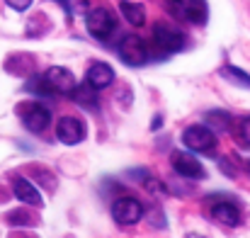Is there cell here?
I'll use <instances>...</instances> for the list:
<instances>
[{"instance_id":"cell-1","label":"cell","mask_w":250,"mask_h":238,"mask_svg":"<svg viewBox=\"0 0 250 238\" xmlns=\"http://www.w3.org/2000/svg\"><path fill=\"white\" fill-rule=\"evenodd\" d=\"M182 144L194 151V153H204V156H211L216 151V136L209 127L204 124H194V127H187L182 131Z\"/></svg>"},{"instance_id":"cell-2","label":"cell","mask_w":250,"mask_h":238,"mask_svg":"<svg viewBox=\"0 0 250 238\" xmlns=\"http://www.w3.org/2000/svg\"><path fill=\"white\" fill-rule=\"evenodd\" d=\"M17 112H20L22 124L29 131H34V134H42L51 124V112L44 105H39V102H24V105L17 107Z\"/></svg>"},{"instance_id":"cell-3","label":"cell","mask_w":250,"mask_h":238,"mask_svg":"<svg viewBox=\"0 0 250 238\" xmlns=\"http://www.w3.org/2000/svg\"><path fill=\"white\" fill-rule=\"evenodd\" d=\"M112 216L119 226H134L144 216V204L136 197H119L112 204Z\"/></svg>"},{"instance_id":"cell-4","label":"cell","mask_w":250,"mask_h":238,"mask_svg":"<svg viewBox=\"0 0 250 238\" xmlns=\"http://www.w3.org/2000/svg\"><path fill=\"white\" fill-rule=\"evenodd\" d=\"M170 10L175 17L189 24H204L209 17V7L204 0H170Z\"/></svg>"},{"instance_id":"cell-5","label":"cell","mask_w":250,"mask_h":238,"mask_svg":"<svg viewBox=\"0 0 250 238\" xmlns=\"http://www.w3.org/2000/svg\"><path fill=\"white\" fill-rule=\"evenodd\" d=\"M117 51H119L122 61L129 64V66H144V64L148 61V49H146L144 39L136 37V34H126V37L119 42Z\"/></svg>"},{"instance_id":"cell-6","label":"cell","mask_w":250,"mask_h":238,"mask_svg":"<svg viewBox=\"0 0 250 238\" xmlns=\"http://www.w3.org/2000/svg\"><path fill=\"white\" fill-rule=\"evenodd\" d=\"M117 29V20L107 7H95L87 12V32L95 39H107Z\"/></svg>"},{"instance_id":"cell-7","label":"cell","mask_w":250,"mask_h":238,"mask_svg":"<svg viewBox=\"0 0 250 238\" xmlns=\"http://www.w3.org/2000/svg\"><path fill=\"white\" fill-rule=\"evenodd\" d=\"M153 42H156V46H158L161 51H166V54H175V51H180V49L185 46L182 32L175 29V27H170L167 22H156V24H153Z\"/></svg>"},{"instance_id":"cell-8","label":"cell","mask_w":250,"mask_h":238,"mask_svg":"<svg viewBox=\"0 0 250 238\" xmlns=\"http://www.w3.org/2000/svg\"><path fill=\"white\" fill-rule=\"evenodd\" d=\"M56 139L66 146H76L85 139V124L78 117H61L56 124Z\"/></svg>"},{"instance_id":"cell-9","label":"cell","mask_w":250,"mask_h":238,"mask_svg":"<svg viewBox=\"0 0 250 238\" xmlns=\"http://www.w3.org/2000/svg\"><path fill=\"white\" fill-rule=\"evenodd\" d=\"M44 83L49 85V90L56 95V92H73V87H76V76L68 71V68H63V66H51L44 76Z\"/></svg>"},{"instance_id":"cell-10","label":"cell","mask_w":250,"mask_h":238,"mask_svg":"<svg viewBox=\"0 0 250 238\" xmlns=\"http://www.w3.org/2000/svg\"><path fill=\"white\" fill-rule=\"evenodd\" d=\"M172 168H175L177 175H182V177H187V180H202V177L207 175V173H204V165L194 158L192 153H187V151L172 153Z\"/></svg>"},{"instance_id":"cell-11","label":"cell","mask_w":250,"mask_h":238,"mask_svg":"<svg viewBox=\"0 0 250 238\" xmlns=\"http://www.w3.org/2000/svg\"><path fill=\"white\" fill-rule=\"evenodd\" d=\"M211 216L214 221L224 224V226H238L241 224V209L233 199H221L211 204Z\"/></svg>"},{"instance_id":"cell-12","label":"cell","mask_w":250,"mask_h":238,"mask_svg":"<svg viewBox=\"0 0 250 238\" xmlns=\"http://www.w3.org/2000/svg\"><path fill=\"white\" fill-rule=\"evenodd\" d=\"M12 192H15V197H17L20 202H24V204H29V207H42V204H44L39 190H37L34 182H29L27 177H15V180H12Z\"/></svg>"},{"instance_id":"cell-13","label":"cell","mask_w":250,"mask_h":238,"mask_svg":"<svg viewBox=\"0 0 250 238\" xmlns=\"http://www.w3.org/2000/svg\"><path fill=\"white\" fill-rule=\"evenodd\" d=\"M112 80H114V71H112V66H107V64H102V61L90 64L87 76H85V83H87L90 87L102 90V87L112 85Z\"/></svg>"},{"instance_id":"cell-14","label":"cell","mask_w":250,"mask_h":238,"mask_svg":"<svg viewBox=\"0 0 250 238\" xmlns=\"http://www.w3.org/2000/svg\"><path fill=\"white\" fill-rule=\"evenodd\" d=\"M119 10H122L124 20H126L131 27H144V24H146V10H144V5L124 0V2H119Z\"/></svg>"},{"instance_id":"cell-15","label":"cell","mask_w":250,"mask_h":238,"mask_svg":"<svg viewBox=\"0 0 250 238\" xmlns=\"http://www.w3.org/2000/svg\"><path fill=\"white\" fill-rule=\"evenodd\" d=\"M71 97H73L81 107H85V109H97V95H95V87H90L87 83L76 85L73 92H71Z\"/></svg>"},{"instance_id":"cell-16","label":"cell","mask_w":250,"mask_h":238,"mask_svg":"<svg viewBox=\"0 0 250 238\" xmlns=\"http://www.w3.org/2000/svg\"><path fill=\"white\" fill-rule=\"evenodd\" d=\"M221 78H226L229 83H233L238 87H250V76L246 71L236 68V66H224L221 68Z\"/></svg>"},{"instance_id":"cell-17","label":"cell","mask_w":250,"mask_h":238,"mask_svg":"<svg viewBox=\"0 0 250 238\" xmlns=\"http://www.w3.org/2000/svg\"><path fill=\"white\" fill-rule=\"evenodd\" d=\"M207 124H209V129L211 131H226L229 129V124H231V117H229V112H221V109H214V112H207Z\"/></svg>"},{"instance_id":"cell-18","label":"cell","mask_w":250,"mask_h":238,"mask_svg":"<svg viewBox=\"0 0 250 238\" xmlns=\"http://www.w3.org/2000/svg\"><path fill=\"white\" fill-rule=\"evenodd\" d=\"M63 5V10L71 15V17H81V15H87L90 12V2L87 0H59Z\"/></svg>"},{"instance_id":"cell-19","label":"cell","mask_w":250,"mask_h":238,"mask_svg":"<svg viewBox=\"0 0 250 238\" xmlns=\"http://www.w3.org/2000/svg\"><path fill=\"white\" fill-rule=\"evenodd\" d=\"M7 221L15 224V226H29V224H37L34 216L27 214V212H10V214H7Z\"/></svg>"},{"instance_id":"cell-20","label":"cell","mask_w":250,"mask_h":238,"mask_svg":"<svg viewBox=\"0 0 250 238\" xmlns=\"http://www.w3.org/2000/svg\"><path fill=\"white\" fill-rule=\"evenodd\" d=\"M238 141L243 144V146H250V117H243L241 122H238Z\"/></svg>"},{"instance_id":"cell-21","label":"cell","mask_w":250,"mask_h":238,"mask_svg":"<svg viewBox=\"0 0 250 238\" xmlns=\"http://www.w3.org/2000/svg\"><path fill=\"white\" fill-rule=\"evenodd\" d=\"M144 187H146L148 192H153V195H163V192H166V187L161 185V180H156V177H151V175L144 177Z\"/></svg>"},{"instance_id":"cell-22","label":"cell","mask_w":250,"mask_h":238,"mask_svg":"<svg viewBox=\"0 0 250 238\" xmlns=\"http://www.w3.org/2000/svg\"><path fill=\"white\" fill-rule=\"evenodd\" d=\"M12 10H17V12H24L29 5H32V0H5Z\"/></svg>"},{"instance_id":"cell-23","label":"cell","mask_w":250,"mask_h":238,"mask_svg":"<svg viewBox=\"0 0 250 238\" xmlns=\"http://www.w3.org/2000/svg\"><path fill=\"white\" fill-rule=\"evenodd\" d=\"M221 170H224V173H226V175H236V173H233V168H231V163H229V160H221Z\"/></svg>"},{"instance_id":"cell-24","label":"cell","mask_w":250,"mask_h":238,"mask_svg":"<svg viewBox=\"0 0 250 238\" xmlns=\"http://www.w3.org/2000/svg\"><path fill=\"white\" fill-rule=\"evenodd\" d=\"M161 124H163V117L158 114V117L153 119V124H151V129H161Z\"/></svg>"},{"instance_id":"cell-25","label":"cell","mask_w":250,"mask_h":238,"mask_svg":"<svg viewBox=\"0 0 250 238\" xmlns=\"http://www.w3.org/2000/svg\"><path fill=\"white\" fill-rule=\"evenodd\" d=\"M187 238H204V236H199V234H189Z\"/></svg>"},{"instance_id":"cell-26","label":"cell","mask_w":250,"mask_h":238,"mask_svg":"<svg viewBox=\"0 0 250 238\" xmlns=\"http://www.w3.org/2000/svg\"><path fill=\"white\" fill-rule=\"evenodd\" d=\"M248 170H250V163H248Z\"/></svg>"}]
</instances>
